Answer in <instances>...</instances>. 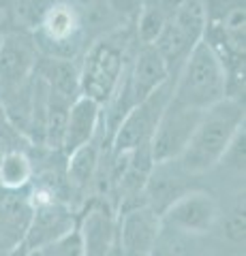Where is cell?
Masks as SVG:
<instances>
[{"label":"cell","instance_id":"6da1fadb","mask_svg":"<svg viewBox=\"0 0 246 256\" xmlns=\"http://www.w3.org/2000/svg\"><path fill=\"white\" fill-rule=\"evenodd\" d=\"M131 45L135 36L129 26H120L112 32L97 36L88 45L79 68V96L94 100L97 105H107L118 92L131 62Z\"/></svg>","mask_w":246,"mask_h":256},{"label":"cell","instance_id":"7a4b0ae2","mask_svg":"<svg viewBox=\"0 0 246 256\" xmlns=\"http://www.w3.org/2000/svg\"><path fill=\"white\" fill-rule=\"evenodd\" d=\"M203 6L205 30L201 41L223 64L229 98H240L246 62V0H203Z\"/></svg>","mask_w":246,"mask_h":256},{"label":"cell","instance_id":"3957f363","mask_svg":"<svg viewBox=\"0 0 246 256\" xmlns=\"http://www.w3.org/2000/svg\"><path fill=\"white\" fill-rule=\"evenodd\" d=\"M244 128V105L240 98H225L223 102L203 111L188 146L176 160L182 173L201 175L212 171L227 154L235 134Z\"/></svg>","mask_w":246,"mask_h":256},{"label":"cell","instance_id":"277c9868","mask_svg":"<svg viewBox=\"0 0 246 256\" xmlns=\"http://www.w3.org/2000/svg\"><path fill=\"white\" fill-rule=\"evenodd\" d=\"M225 98H229V86L223 64L203 41L197 43L173 77L171 102L195 111H208Z\"/></svg>","mask_w":246,"mask_h":256},{"label":"cell","instance_id":"5b68a950","mask_svg":"<svg viewBox=\"0 0 246 256\" xmlns=\"http://www.w3.org/2000/svg\"><path fill=\"white\" fill-rule=\"evenodd\" d=\"M33 36L41 56L75 60L88 38L82 6L73 0H58L37 26Z\"/></svg>","mask_w":246,"mask_h":256},{"label":"cell","instance_id":"8992f818","mask_svg":"<svg viewBox=\"0 0 246 256\" xmlns=\"http://www.w3.org/2000/svg\"><path fill=\"white\" fill-rule=\"evenodd\" d=\"M205 30V6L203 0H188L169 15L167 26L156 38V52L161 54L169 68L171 79L178 75L180 66L190 56V52L201 43Z\"/></svg>","mask_w":246,"mask_h":256},{"label":"cell","instance_id":"52a82bcc","mask_svg":"<svg viewBox=\"0 0 246 256\" xmlns=\"http://www.w3.org/2000/svg\"><path fill=\"white\" fill-rule=\"evenodd\" d=\"M171 90H173V79H169L165 86L144 98L137 105H133L120 120L116 132L112 134L109 141V154H133L141 148H148L152 141V134L158 126L165 107L171 100Z\"/></svg>","mask_w":246,"mask_h":256},{"label":"cell","instance_id":"ba28073f","mask_svg":"<svg viewBox=\"0 0 246 256\" xmlns=\"http://www.w3.org/2000/svg\"><path fill=\"white\" fill-rule=\"evenodd\" d=\"M39 58L41 52L30 32L13 26L0 36V100L33 84Z\"/></svg>","mask_w":246,"mask_h":256},{"label":"cell","instance_id":"9c48e42d","mask_svg":"<svg viewBox=\"0 0 246 256\" xmlns=\"http://www.w3.org/2000/svg\"><path fill=\"white\" fill-rule=\"evenodd\" d=\"M203 116V111H195L188 107L176 105L169 100L165 107L158 126L150 141V156H152L154 164L165 162H176L182 156V152L188 146L190 137H193L197 124Z\"/></svg>","mask_w":246,"mask_h":256},{"label":"cell","instance_id":"30bf717a","mask_svg":"<svg viewBox=\"0 0 246 256\" xmlns=\"http://www.w3.org/2000/svg\"><path fill=\"white\" fill-rule=\"evenodd\" d=\"M220 218L218 201L205 190H188L171 201L161 214L163 228H173L186 235H205Z\"/></svg>","mask_w":246,"mask_h":256},{"label":"cell","instance_id":"8fae6325","mask_svg":"<svg viewBox=\"0 0 246 256\" xmlns=\"http://www.w3.org/2000/svg\"><path fill=\"white\" fill-rule=\"evenodd\" d=\"M161 214L137 205L116 216V244L122 256H150L161 239Z\"/></svg>","mask_w":246,"mask_h":256},{"label":"cell","instance_id":"7c38bea8","mask_svg":"<svg viewBox=\"0 0 246 256\" xmlns=\"http://www.w3.org/2000/svg\"><path fill=\"white\" fill-rule=\"evenodd\" d=\"M171 79L169 68L154 45L137 47L129 62L126 70V92H129L131 105H137L148 98L154 90L165 86Z\"/></svg>","mask_w":246,"mask_h":256},{"label":"cell","instance_id":"4fadbf2b","mask_svg":"<svg viewBox=\"0 0 246 256\" xmlns=\"http://www.w3.org/2000/svg\"><path fill=\"white\" fill-rule=\"evenodd\" d=\"M33 216L30 186L24 190L0 188V252L18 250Z\"/></svg>","mask_w":246,"mask_h":256},{"label":"cell","instance_id":"5bb4252c","mask_svg":"<svg viewBox=\"0 0 246 256\" xmlns=\"http://www.w3.org/2000/svg\"><path fill=\"white\" fill-rule=\"evenodd\" d=\"M84 256H107L116 237V210L107 201L97 198L77 220Z\"/></svg>","mask_w":246,"mask_h":256},{"label":"cell","instance_id":"9a60e30c","mask_svg":"<svg viewBox=\"0 0 246 256\" xmlns=\"http://www.w3.org/2000/svg\"><path fill=\"white\" fill-rule=\"evenodd\" d=\"M101 105L86 96H77L69 109L65 139H62V150L69 156L77 148L97 139V132L101 130Z\"/></svg>","mask_w":246,"mask_h":256},{"label":"cell","instance_id":"2e32d148","mask_svg":"<svg viewBox=\"0 0 246 256\" xmlns=\"http://www.w3.org/2000/svg\"><path fill=\"white\" fill-rule=\"evenodd\" d=\"M101 152L103 150L97 143V139H92L90 143L77 148L67 156L65 180L71 194L84 196L94 186V180H97V173L101 166Z\"/></svg>","mask_w":246,"mask_h":256},{"label":"cell","instance_id":"e0dca14e","mask_svg":"<svg viewBox=\"0 0 246 256\" xmlns=\"http://www.w3.org/2000/svg\"><path fill=\"white\" fill-rule=\"evenodd\" d=\"M35 77L41 79L52 94L67 96L73 100L79 96V68L75 60L41 56L35 68Z\"/></svg>","mask_w":246,"mask_h":256},{"label":"cell","instance_id":"ac0fdd59","mask_svg":"<svg viewBox=\"0 0 246 256\" xmlns=\"http://www.w3.org/2000/svg\"><path fill=\"white\" fill-rule=\"evenodd\" d=\"M35 166L24 148H9L0 152V188L24 190L33 186Z\"/></svg>","mask_w":246,"mask_h":256},{"label":"cell","instance_id":"d6986e66","mask_svg":"<svg viewBox=\"0 0 246 256\" xmlns=\"http://www.w3.org/2000/svg\"><path fill=\"white\" fill-rule=\"evenodd\" d=\"M169 11L158 2V0H146L141 4L139 13L135 15L133 20V36H135V43L137 47H144V45H154L156 38L161 36L163 28L167 26L169 22Z\"/></svg>","mask_w":246,"mask_h":256},{"label":"cell","instance_id":"ffe728a7","mask_svg":"<svg viewBox=\"0 0 246 256\" xmlns=\"http://www.w3.org/2000/svg\"><path fill=\"white\" fill-rule=\"evenodd\" d=\"M56 2L58 0H11L9 6H11L15 28L26 30L33 34L39 24L43 22L47 11H50Z\"/></svg>","mask_w":246,"mask_h":256},{"label":"cell","instance_id":"44dd1931","mask_svg":"<svg viewBox=\"0 0 246 256\" xmlns=\"http://www.w3.org/2000/svg\"><path fill=\"white\" fill-rule=\"evenodd\" d=\"M43 256H84L82 252V237H79L77 226L73 230H69L65 237L56 239L54 244L45 246L43 250H39Z\"/></svg>","mask_w":246,"mask_h":256},{"label":"cell","instance_id":"7402d4cb","mask_svg":"<svg viewBox=\"0 0 246 256\" xmlns=\"http://www.w3.org/2000/svg\"><path fill=\"white\" fill-rule=\"evenodd\" d=\"M225 237L233 244H244V228H246V216H244V194L242 198H237L235 205L231 207V212L225 218Z\"/></svg>","mask_w":246,"mask_h":256},{"label":"cell","instance_id":"603a6c76","mask_svg":"<svg viewBox=\"0 0 246 256\" xmlns=\"http://www.w3.org/2000/svg\"><path fill=\"white\" fill-rule=\"evenodd\" d=\"M103 2L107 4V9L112 11L118 20L126 24V22L135 20V15L139 13L141 4H144V0H103Z\"/></svg>","mask_w":246,"mask_h":256},{"label":"cell","instance_id":"cb8c5ba5","mask_svg":"<svg viewBox=\"0 0 246 256\" xmlns=\"http://www.w3.org/2000/svg\"><path fill=\"white\" fill-rule=\"evenodd\" d=\"M220 162H227L235 171H244V128L235 134V139L231 141V146H229L227 154L223 156Z\"/></svg>","mask_w":246,"mask_h":256},{"label":"cell","instance_id":"d4e9b609","mask_svg":"<svg viewBox=\"0 0 246 256\" xmlns=\"http://www.w3.org/2000/svg\"><path fill=\"white\" fill-rule=\"evenodd\" d=\"M13 28V15H11V6L9 2L0 0V36L5 34L7 30Z\"/></svg>","mask_w":246,"mask_h":256},{"label":"cell","instance_id":"484cf974","mask_svg":"<svg viewBox=\"0 0 246 256\" xmlns=\"http://www.w3.org/2000/svg\"><path fill=\"white\" fill-rule=\"evenodd\" d=\"M158 2H161L169 13H173V11L178 9V6H182L184 2H188V0H158Z\"/></svg>","mask_w":246,"mask_h":256},{"label":"cell","instance_id":"4316f807","mask_svg":"<svg viewBox=\"0 0 246 256\" xmlns=\"http://www.w3.org/2000/svg\"><path fill=\"white\" fill-rule=\"evenodd\" d=\"M24 256H43V254L37 250V252H28V254H24Z\"/></svg>","mask_w":246,"mask_h":256},{"label":"cell","instance_id":"83f0119b","mask_svg":"<svg viewBox=\"0 0 246 256\" xmlns=\"http://www.w3.org/2000/svg\"><path fill=\"white\" fill-rule=\"evenodd\" d=\"M144 2H146V0H144Z\"/></svg>","mask_w":246,"mask_h":256}]
</instances>
